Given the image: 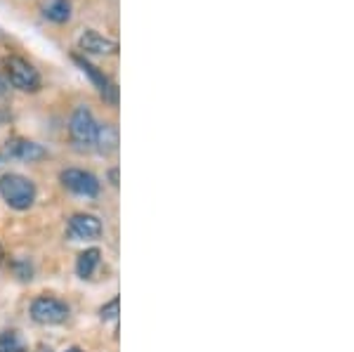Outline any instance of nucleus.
<instances>
[{
    "mask_svg": "<svg viewBox=\"0 0 354 352\" xmlns=\"http://www.w3.org/2000/svg\"><path fill=\"white\" fill-rule=\"evenodd\" d=\"M0 196L15 211H26L36 201V185L19 173H5L0 178Z\"/></svg>",
    "mask_w": 354,
    "mask_h": 352,
    "instance_id": "nucleus-1",
    "label": "nucleus"
},
{
    "mask_svg": "<svg viewBox=\"0 0 354 352\" xmlns=\"http://www.w3.org/2000/svg\"><path fill=\"white\" fill-rule=\"evenodd\" d=\"M3 76L12 88L21 93H38L41 90V73L28 59L19 55H8L3 59Z\"/></svg>",
    "mask_w": 354,
    "mask_h": 352,
    "instance_id": "nucleus-2",
    "label": "nucleus"
},
{
    "mask_svg": "<svg viewBox=\"0 0 354 352\" xmlns=\"http://www.w3.org/2000/svg\"><path fill=\"white\" fill-rule=\"evenodd\" d=\"M97 126L100 123L95 121L93 111L88 106H78L76 111L71 113V121H68V135H71V142L76 149H93L95 147V138H97Z\"/></svg>",
    "mask_w": 354,
    "mask_h": 352,
    "instance_id": "nucleus-3",
    "label": "nucleus"
},
{
    "mask_svg": "<svg viewBox=\"0 0 354 352\" xmlns=\"http://www.w3.org/2000/svg\"><path fill=\"white\" fill-rule=\"evenodd\" d=\"M31 317L38 324L53 326L68 319V305L55 296H38L31 303Z\"/></svg>",
    "mask_w": 354,
    "mask_h": 352,
    "instance_id": "nucleus-4",
    "label": "nucleus"
},
{
    "mask_svg": "<svg viewBox=\"0 0 354 352\" xmlns=\"http://www.w3.org/2000/svg\"><path fill=\"white\" fill-rule=\"evenodd\" d=\"M73 62H76V66L81 69L85 76L93 81V85L97 90H100V95H102V100L104 102H109V104H116L118 102V88H116V83H111L109 81V76H106L102 69H97V66L93 64V62H88L85 57L81 55H73Z\"/></svg>",
    "mask_w": 354,
    "mask_h": 352,
    "instance_id": "nucleus-5",
    "label": "nucleus"
},
{
    "mask_svg": "<svg viewBox=\"0 0 354 352\" xmlns=\"http://www.w3.org/2000/svg\"><path fill=\"white\" fill-rule=\"evenodd\" d=\"M62 185H64L66 189H71L73 194H81L88 198H95L100 194V180H97L93 173L81 170V168H66L64 173H62Z\"/></svg>",
    "mask_w": 354,
    "mask_h": 352,
    "instance_id": "nucleus-6",
    "label": "nucleus"
},
{
    "mask_svg": "<svg viewBox=\"0 0 354 352\" xmlns=\"http://www.w3.org/2000/svg\"><path fill=\"white\" fill-rule=\"evenodd\" d=\"M68 237L76 241H90V239H97L102 234V223L100 218L90 213H78V215H71L68 218Z\"/></svg>",
    "mask_w": 354,
    "mask_h": 352,
    "instance_id": "nucleus-7",
    "label": "nucleus"
},
{
    "mask_svg": "<svg viewBox=\"0 0 354 352\" xmlns=\"http://www.w3.org/2000/svg\"><path fill=\"white\" fill-rule=\"evenodd\" d=\"M78 50H83L85 55H116L118 43L97 33L95 28H85L78 38Z\"/></svg>",
    "mask_w": 354,
    "mask_h": 352,
    "instance_id": "nucleus-8",
    "label": "nucleus"
},
{
    "mask_svg": "<svg viewBox=\"0 0 354 352\" xmlns=\"http://www.w3.org/2000/svg\"><path fill=\"white\" fill-rule=\"evenodd\" d=\"M5 154L12 156V158H19V161L33 163V161H43V158L48 156V151L31 140H12V142H8V147H5Z\"/></svg>",
    "mask_w": 354,
    "mask_h": 352,
    "instance_id": "nucleus-9",
    "label": "nucleus"
},
{
    "mask_svg": "<svg viewBox=\"0 0 354 352\" xmlns=\"http://www.w3.org/2000/svg\"><path fill=\"white\" fill-rule=\"evenodd\" d=\"M43 15L55 24H66L71 19V0H45Z\"/></svg>",
    "mask_w": 354,
    "mask_h": 352,
    "instance_id": "nucleus-10",
    "label": "nucleus"
},
{
    "mask_svg": "<svg viewBox=\"0 0 354 352\" xmlns=\"http://www.w3.org/2000/svg\"><path fill=\"white\" fill-rule=\"evenodd\" d=\"M118 145V133L116 128L104 123V126H97V138H95V147L100 154H111Z\"/></svg>",
    "mask_w": 354,
    "mask_h": 352,
    "instance_id": "nucleus-11",
    "label": "nucleus"
},
{
    "mask_svg": "<svg viewBox=\"0 0 354 352\" xmlns=\"http://www.w3.org/2000/svg\"><path fill=\"white\" fill-rule=\"evenodd\" d=\"M100 258H102V251L100 248H88L78 255V263H76V272L81 279H90L95 275L97 265H100Z\"/></svg>",
    "mask_w": 354,
    "mask_h": 352,
    "instance_id": "nucleus-12",
    "label": "nucleus"
},
{
    "mask_svg": "<svg viewBox=\"0 0 354 352\" xmlns=\"http://www.w3.org/2000/svg\"><path fill=\"white\" fill-rule=\"evenodd\" d=\"M0 352H26L24 343H21L17 331H5L0 333Z\"/></svg>",
    "mask_w": 354,
    "mask_h": 352,
    "instance_id": "nucleus-13",
    "label": "nucleus"
},
{
    "mask_svg": "<svg viewBox=\"0 0 354 352\" xmlns=\"http://www.w3.org/2000/svg\"><path fill=\"white\" fill-rule=\"evenodd\" d=\"M118 308H121V300L116 298H111L106 305H102V310H100V317L104 322H111V319H118Z\"/></svg>",
    "mask_w": 354,
    "mask_h": 352,
    "instance_id": "nucleus-14",
    "label": "nucleus"
},
{
    "mask_svg": "<svg viewBox=\"0 0 354 352\" xmlns=\"http://www.w3.org/2000/svg\"><path fill=\"white\" fill-rule=\"evenodd\" d=\"M109 178H111V185L116 187V185H118V170H116V168L109 170Z\"/></svg>",
    "mask_w": 354,
    "mask_h": 352,
    "instance_id": "nucleus-15",
    "label": "nucleus"
},
{
    "mask_svg": "<svg viewBox=\"0 0 354 352\" xmlns=\"http://www.w3.org/2000/svg\"><path fill=\"white\" fill-rule=\"evenodd\" d=\"M5 93V81H0V95Z\"/></svg>",
    "mask_w": 354,
    "mask_h": 352,
    "instance_id": "nucleus-16",
    "label": "nucleus"
},
{
    "mask_svg": "<svg viewBox=\"0 0 354 352\" xmlns=\"http://www.w3.org/2000/svg\"><path fill=\"white\" fill-rule=\"evenodd\" d=\"M66 352H83V350H81V348H68Z\"/></svg>",
    "mask_w": 354,
    "mask_h": 352,
    "instance_id": "nucleus-17",
    "label": "nucleus"
},
{
    "mask_svg": "<svg viewBox=\"0 0 354 352\" xmlns=\"http://www.w3.org/2000/svg\"><path fill=\"white\" fill-rule=\"evenodd\" d=\"M0 263H3V246H0Z\"/></svg>",
    "mask_w": 354,
    "mask_h": 352,
    "instance_id": "nucleus-18",
    "label": "nucleus"
}]
</instances>
